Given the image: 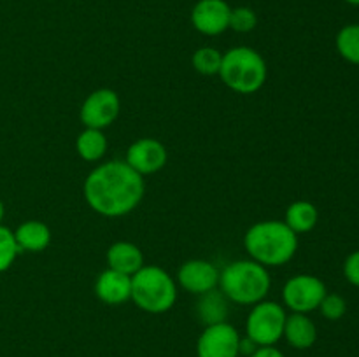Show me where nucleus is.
Returning <instances> with one entry per match:
<instances>
[{"label": "nucleus", "instance_id": "obj_20", "mask_svg": "<svg viewBox=\"0 0 359 357\" xmlns=\"http://www.w3.org/2000/svg\"><path fill=\"white\" fill-rule=\"evenodd\" d=\"M335 44L337 51L346 62L359 65V23H351L340 28Z\"/></svg>", "mask_w": 359, "mask_h": 357}, {"label": "nucleus", "instance_id": "obj_12", "mask_svg": "<svg viewBox=\"0 0 359 357\" xmlns=\"http://www.w3.org/2000/svg\"><path fill=\"white\" fill-rule=\"evenodd\" d=\"M177 282L191 294H205L219 286V270L205 259H189L177 272Z\"/></svg>", "mask_w": 359, "mask_h": 357}, {"label": "nucleus", "instance_id": "obj_18", "mask_svg": "<svg viewBox=\"0 0 359 357\" xmlns=\"http://www.w3.org/2000/svg\"><path fill=\"white\" fill-rule=\"evenodd\" d=\"M107 136L104 135L102 130L95 128H84L83 132L77 135L76 140V150L84 161H90V163H95V161L102 160L104 154L107 153Z\"/></svg>", "mask_w": 359, "mask_h": 357}, {"label": "nucleus", "instance_id": "obj_6", "mask_svg": "<svg viewBox=\"0 0 359 357\" xmlns=\"http://www.w3.org/2000/svg\"><path fill=\"white\" fill-rule=\"evenodd\" d=\"M286 310L283 304L276 301H259L252 304L245 322L248 338L252 340L258 346H273L284 335L286 324Z\"/></svg>", "mask_w": 359, "mask_h": 357}, {"label": "nucleus", "instance_id": "obj_4", "mask_svg": "<svg viewBox=\"0 0 359 357\" xmlns=\"http://www.w3.org/2000/svg\"><path fill=\"white\" fill-rule=\"evenodd\" d=\"M219 77L235 93H256L266 80V63L256 49L238 46L223 52Z\"/></svg>", "mask_w": 359, "mask_h": 357}, {"label": "nucleus", "instance_id": "obj_27", "mask_svg": "<svg viewBox=\"0 0 359 357\" xmlns=\"http://www.w3.org/2000/svg\"><path fill=\"white\" fill-rule=\"evenodd\" d=\"M4 214H6V206H4V202H2V200H0V224H2Z\"/></svg>", "mask_w": 359, "mask_h": 357}, {"label": "nucleus", "instance_id": "obj_7", "mask_svg": "<svg viewBox=\"0 0 359 357\" xmlns=\"http://www.w3.org/2000/svg\"><path fill=\"white\" fill-rule=\"evenodd\" d=\"M326 296V286L314 275H294L283 289V301L294 314H309L318 310L323 298Z\"/></svg>", "mask_w": 359, "mask_h": 357}, {"label": "nucleus", "instance_id": "obj_10", "mask_svg": "<svg viewBox=\"0 0 359 357\" xmlns=\"http://www.w3.org/2000/svg\"><path fill=\"white\" fill-rule=\"evenodd\" d=\"M168 154L167 147L156 139L144 136V139L135 140L126 150V163L144 177L160 172L167 164Z\"/></svg>", "mask_w": 359, "mask_h": 357}, {"label": "nucleus", "instance_id": "obj_9", "mask_svg": "<svg viewBox=\"0 0 359 357\" xmlns=\"http://www.w3.org/2000/svg\"><path fill=\"white\" fill-rule=\"evenodd\" d=\"M196 356L238 357L241 356V335L226 321L205 326L196 342Z\"/></svg>", "mask_w": 359, "mask_h": 357}, {"label": "nucleus", "instance_id": "obj_14", "mask_svg": "<svg viewBox=\"0 0 359 357\" xmlns=\"http://www.w3.org/2000/svg\"><path fill=\"white\" fill-rule=\"evenodd\" d=\"M283 338H286V342L293 349L307 350L318 340V328L307 314H294L293 312L286 317Z\"/></svg>", "mask_w": 359, "mask_h": 357}, {"label": "nucleus", "instance_id": "obj_3", "mask_svg": "<svg viewBox=\"0 0 359 357\" xmlns=\"http://www.w3.org/2000/svg\"><path fill=\"white\" fill-rule=\"evenodd\" d=\"M219 290L226 300L237 304H256L265 300L270 290V275L266 266L241 259L224 266L219 272Z\"/></svg>", "mask_w": 359, "mask_h": 357}, {"label": "nucleus", "instance_id": "obj_13", "mask_svg": "<svg viewBox=\"0 0 359 357\" xmlns=\"http://www.w3.org/2000/svg\"><path fill=\"white\" fill-rule=\"evenodd\" d=\"M95 294L105 304H123L132 300V276L107 268L95 282Z\"/></svg>", "mask_w": 359, "mask_h": 357}, {"label": "nucleus", "instance_id": "obj_28", "mask_svg": "<svg viewBox=\"0 0 359 357\" xmlns=\"http://www.w3.org/2000/svg\"><path fill=\"white\" fill-rule=\"evenodd\" d=\"M346 4H349V6H356L359 7V0H344Z\"/></svg>", "mask_w": 359, "mask_h": 357}, {"label": "nucleus", "instance_id": "obj_25", "mask_svg": "<svg viewBox=\"0 0 359 357\" xmlns=\"http://www.w3.org/2000/svg\"><path fill=\"white\" fill-rule=\"evenodd\" d=\"M344 275L353 286L359 287V251H354L353 254L347 255L344 262Z\"/></svg>", "mask_w": 359, "mask_h": 357}, {"label": "nucleus", "instance_id": "obj_21", "mask_svg": "<svg viewBox=\"0 0 359 357\" xmlns=\"http://www.w3.org/2000/svg\"><path fill=\"white\" fill-rule=\"evenodd\" d=\"M193 66L196 72L203 74V76H216L219 74L221 62H223V52L217 51L216 48H200L193 52Z\"/></svg>", "mask_w": 359, "mask_h": 357}, {"label": "nucleus", "instance_id": "obj_2", "mask_svg": "<svg viewBox=\"0 0 359 357\" xmlns=\"http://www.w3.org/2000/svg\"><path fill=\"white\" fill-rule=\"evenodd\" d=\"M244 247L259 265L283 266L297 254L298 234L284 220H262L248 230Z\"/></svg>", "mask_w": 359, "mask_h": 357}, {"label": "nucleus", "instance_id": "obj_16", "mask_svg": "<svg viewBox=\"0 0 359 357\" xmlns=\"http://www.w3.org/2000/svg\"><path fill=\"white\" fill-rule=\"evenodd\" d=\"M14 238L21 252H42L51 244V230L42 220H25L16 227Z\"/></svg>", "mask_w": 359, "mask_h": 357}, {"label": "nucleus", "instance_id": "obj_19", "mask_svg": "<svg viewBox=\"0 0 359 357\" xmlns=\"http://www.w3.org/2000/svg\"><path fill=\"white\" fill-rule=\"evenodd\" d=\"M228 304L226 296L221 290L212 289L205 294H200L198 301V317L205 326L217 324L226 321Z\"/></svg>", "mask_w": 359, "mask_h": 357}, {"label": "nucleus", "instance_id": "obj_26", "mask_svg": "<svg viewBox=\"0 0 359 357\" xmlns=\"http://www.w3.org/2000/svg\"><path fill=\"white\" fill-rule=\"evenodd\" d=\"M248 357H284V354L279 349H276V346H258Z\"/></svg>", "mask_w": 359, "mask_h": 357}, {"label": "nucleus", "instance_id": "obj_24", "mask_svg": "<svg viewBox=\"0 0 359 357\" xmlns=\"http://www.w3.org/2000/svg\"><path fill=\"white\" fill-rule=\"evenodd\" d=\"M323 317L328 321H340L347 312V303L340 294H328L323 298L321 304H319Z\"/></svg>", "mask_w": 359, "mask_h": 357}, {"label": "nucleus", "instance_id": "obj_11", "mask_svg": "<svg viewBox=\"0 0 359 357\" xmlns=\"http://www.w3.org/2000/svg\"><path fill=\"white\" fill-rule=\"evenodd\" d=\"M231 7L226 0H198L191 9V23L203 35H221L230 28Z\"/></svg>", "mask_w": 359, "mask_h": 357}, {"label": "nucleus", "instance_id": "obj_17", "mask_svg": "<svg viewBox=\"0 0 359 357\" xmlns=\"http://www.w3.org/2000/svg\"><path fill=\"white\" fill-rule=\"evenodd\" d=\"M318 209H316L314 203L305 202V200H298V202L291 203L286 210V216H284V223L297 234L312 231L316 227V224H318Z\"/></svg>", "mask_w": 359, "mask_h": 357}, {"label": "nucleus", "instance_id": "obj_23", "mask_svg": "<svg viewBox=\"0 0 359 357\" xmlns=\"http://www.w3.org/2000/svg\"><path fill=\"white\" fill-rule=\"evenodd\" d=\"M258 24V14L251 9V7H235L231 9L230 14V28L231 30L238 31V34H248L252 31Z\"/></svg>", "mask_w": 359, "mask_h": 357}, {"label": "nucleus", "instance_id": "obj_1", "mask_svg": "<svg viewBox=\"0 0 359 357\" xmlns=\"http://www.w3.org/2000/svg\"><path fill=\"white\" fill-rule=\"evenodd\" d=\"M83 191L91 210L104 217H121L139 206L146 186L126 161L112 160L90 172Z\"/></svg>", "mask_w": 359, "mask_h": 357}, {"label": "nucleus", "instance_id": "obj_8", "mask_svg": "<svg viewBox=\"0 0 359 357\" xmlns=\"http://www.w3.org/2000/svg\"><path fill=\"white\" fill-rule=\"evenodd\" d=\"M119 108H121L119 94L109 88H100L88 94L81 105L79 115L86 128L104 130L118 119Z\"/></svg>", "mask_w": 359, "mask_h": 357}, {"label": "nucleus", "instance_id": "obj_22", "mask_svg": "<svg viewBox=\"0 0 359 357\" xmlns=\"http://www.w3.org/2000/svg\"><path fill=\"white\" fill-rule=\"evenodd\" d=\"M20 252L16 238H14V231L0 224V273L7 272L13 266Z\"/></svg>", "mask_w": 359, "mask_h": 357}, {"label": "nucleus", "instance_id": "obj_15", "mask_svg": "<svg viewBox=\"0 0 359 357\" xmlns=\"http://www.w3.org/2000/svg\"><path fill=\"white\" fill-rule=\"evenodd\" d=\"M107 266L132 276L144 266V254L132 241H116L107 251Z\"/></svg>", "mask_w": 359, "mask_h": 357}, {"label": "nucleus", "instance_id": "obj_5", "mask_svg": "<svg viewBox=\"0 0 359 357\" xmlns=\"http://www.w3.org/2000/svg\"><path fill=\"white\" fill-rule=\"evenodd\" d=\"M132 300L147 314H165L177 300V284L160 266H142L132 275Z\"/></svg>", "mask_w": 359, "mask_h": 357}]
</instances>
